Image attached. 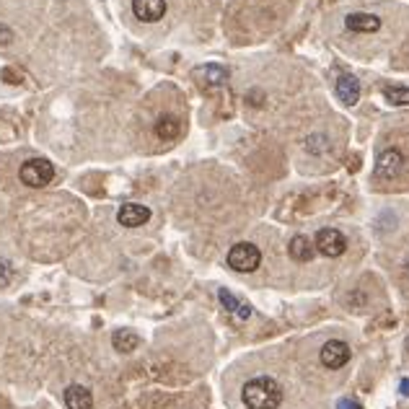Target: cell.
Instances as JSON below:
<instances>
[{"label": "cell", "mask_w": 409, "mask_h": 409, "mask_svg": "<svg viewBox=\"0 0 409 409\" xmlns=\"http://www.w3.org/2000/svg\"><path fill=\"white\" fill-rule=\"evenodd\" d=\"M241 396H244V404L249 409H277L282 404L280 383L270 376H257V378L246 381Z\"/></svg>", "instance_id": "obj_1"}, {"label": "cell", "mask_w": 409, "mask_h": 409, "mask_svg": "<svg viewBox=\"0 0 409 409\" xmlns=\"http://www.w3.org/2000/svg\"><path fill=\"white\" fill-rule=\"evenodd\" d=\"M18 179L31 189H42L55 179V166L47 158H29L18 171Z\"/></svg>", "instance_id": "obj_2"}, {"label": "cell", "mask_w": 409, "mask_h": 409, "mask_svg": "<svg viewBox=\"0 0 409 409\" xmlns=\"http://www.w3.org/2000/svg\"><path fill=\"white\" fill-rule=\"evenodd\" d=\"M262 265V252L257 246L249 244V241H241V244L230 246L228 252V267L236 270V272H254Z\"/></svg>", "instance_id": "obj_3"}, {"label": "cell", "mask_w": 409, "mask_h": 409, "mask_svg": "<svg viewBox=\"0 0 409 409\" xmlns=\"http://www.w3.org/2000/svg\"><path fill=\"white\" fill-rule=\"evenodd\" d=\"M316 252H322L324 257H342L347 252V238L342 230L337 228H322L316 233Z\"/></svg>", "instance_id": "obj_4"}, {"label": "cell", "mask_w": 409, "mask_h": 409, "mask_svg": "<svg viewBox=\"0 0 409 409\" xmlns=\"http://www.w3.org/2000/svg\"><path fill=\"white\" fill-rule=\"evenodd\" d=\"M350 345L347 342H342V339H329L326 345L322 347V352H319V358H322V366L329 368V371H339V368H345L347 363H350Z\"/></svg>", "instance_id": "obj_5"}, {"label": "cell", "mask_w": 409, "mask_h": 409, "mask_svg": "<svg viewBox=\"0 0 409 409\" xmlns=\"http://www.w3.org/2000/svg\"><path fill=\"white\" fill-rule=\"evenodd\" d=\"M194 80L200 83V88L205 91H213V88H221L225 80H228V70L218 63H205L200 68H194Z\"/></svg>", "instance_id": "obj_6"}, {"label": "cell", "mask_w": 409, "mask_h": 409, "mask_svg": "<svg viewBox=\"0 0 409 409\" xmlns=\"http://www.w3.org/2000/svg\"><path fill=\"white\" fill-rule=\"evenodd\" d=\"M404 169V153L399 148H386L376 158V176L378 179H394Z\"/></svg>", "instance_id": "obj_7"}, {"label": "cell", "mask_w": 409, "mask_h": 409, "mask_svg": "<svg viewBox=\"0 0 409 409\" xmlns=\"http://www.w3.org/2000/svg\"><path fill=\"white\" fill-rule=\"evenodd\" d=\"M383 26L381 16L376 14H363V11H355V14L345 16V29L350 34H373Z\"/></svg>", "instance_id": "obj_8"}, {"label": "cell", "mask_w": 409, "mask_h": 409, "mask_svg": "<svg viewBox=\"0 0 409 409\" xmlns=\"http://www.w3.org/2000/svg\"><path fill=\"white\" fill-rule=\"evenodd\" d=\"M117 221H119V225H124V228L145 225V223L151 221V208L137 205V202H124L122 208H119V213H117Z\"/></svg>", "instance_id": "obj_9"}, {"label": "cell", "mask_w": 409, "mask_h": 409, "mask_svg": "<svg viewBox=\"0 0 409 409\" xmlns=\"http://www.w3.org/2000/svg\"><path fill=\"white\" fill-rule=\"evenodd\" d=\"M132 14L137 21L156 23L166 16V0H132Z\"/></svg>", "instance_id": "obj_10"}, {"label": "cell", "mask_w": 409, "mask_h": 409, "mask_svg": "<svg viewBox=\"0 0 409 409\" xmlns=\"http://www.w3.org/2000/svg\"><path fill=\"white\" fill-rule=\"evenodd\" d=\"M218 298H221L223 309L228 311L233 319H238V322H249V319H252V314H254L252 306H249V303H244L241 298H236L228 287H221V290H218Z\"/></svg>", "instance_id": "obj_11"}, {"label": "cell", "mask_w": 409, "mask_h": 409, "mask_svg": "<svg viewBox=\"0 0 409 409\" xmlns=\"http://www.w3.org/2000/svg\"><path fill=\"white\" fill-rule=\"evenodd\" d=\"M334 91H337L339 101H342L345 107H355L360 101V80L355 78V75H350V73H345V75H339L337 78Z\"/></svg>", "instance_id": "obj_12"}, {"label": "cell", "mask_w": 409, "mask_h": 409, "mask_svg": "<svg viewBox=\"0 0 409 409\" xmlns=\"http://www.w3.org/2000/svg\"><path fill=\"white\" fill-rule=\"evenodd\" d=\"M65 407L68 409H91L94 407V394H91L86 386L73 383V386L65 388Z\"/></svg>", "instance_id": "obj_13"}, {"label": "cell", "mask_w": 409, "mask_h": 409, "mask_svg": "<svg viewBox=\"0 0 409 409\" xmlns=\"http://www.w3.org/2000/svg\"><path fill=\"white\" fill-rule=\"evenodd\" d=\"M181 132V122L179 117L174 115H164L161 119L156 122V135L161 137V140H176Z\"/></svg>", "instance_id": "obj_14"}, {"label": "cell", "mask_w": 409, "mask_h": 409, "mask_svg": "<svg viewBox=\"0 0 409 409\" xmlns=\"http://www.w3.org/2000/svg\"><path fill=\"white\" fill-rule=\"evenodd\" d=\"M287 252H290V257H293L295 262H311L316 246L311 244L306 236H295L293 241H290V246H287Z\"/></svg>", "instance_id": "obj_15"}, {"label": "cell", "mask_w": 409, "mask_h": 409, "mask_svg": "<svg viewBox=\"0 0 409 409\" xmlns=\"http://www.w3.org/2000/svg\"><path fill=\"white\" fill-rule=\"evenodd\" d=\"M112 345H115V350H119V352H132V350H137V345H140V337H137L132 329H117L115 337H112Z\"/></svg>", "instance_id": "obj_16"}, {"label": "cell", "mask_w": 409, "mask_h": 409, "mask_svg": "<svg viewBox=\"0 0 409 409\" xmlns=\"http://www.w3.org/2000/svg\"><path fill=\"white\" fill-rule=\"evenodd\" d=\"M383 96L391 107H409V86H388Z\"/></svg>", "instance_id": "obj_17"}, {"label": "cell", "mask_w": 409, "mask_h": 409, "mask_svg": "<svg viewBox=\"0 0 409 409\" xmlns=\"http://www.w3.org/2000/svg\"><path fill=\"white\" fill-rule=\"evenodd\" d=\"M329 148H331L329 137L322 135V132H316V135H311L309 140H306V151H309L311 156H324Z\"/></svg>", "instance_id": "obj_18"}, {"label": "cell", "mask_w": 409, "mask_h": 409, "mask_svg": "<svg viewBox=\"0 0 409 409\" xmlns=\"http://www.w3.org/2000/svg\"><path fill=\"white\" fill-rule=\"evenodd\" d=\"M14 265L8 262V259H0V287H6L14 282Z\"/></svg>", "instance_id": "obj_19"}, {"label": "cell", "mask_w": 409, "mask_h": 409, "mask_svg": "<svg viewBox=\"0 0 409 409\" xmlns=\"http://www.w3.org/2000/svg\"><path fill=\"white\" fill-rule=\"evenodd\" d=\"M0 78L6 80V83H21L23 70H18V68H3V70H0Z\"/></svg>", "instance_id": "obj_20"}, {"label": "cell", "mask_w": 409, "mask_h": 409, "mask_svg": "<svg viewBox=\"0 0 409 409\" xmlns=\"http://www.w3.org/2000/svg\"><path fill=\"white\" fill-rule=\"evenodd\" d=\"M14 42V31H11V26H6V23H0V47H6V44Z\"/></svg>", "instance_id": "obj_21"}, {"label": "cell", "mask_w": 409, "mask_h": 409, "mask_svg": "<svg viewBox=\"0 0 409 409\" xmlns=\"http://www.w3.org/2000/svg\"><path fill=\"white\" fill-rule=\"evenodd\" d=\"M337 409H363V407H360L358 402H352V399H339Z\"/></svg>", "instance_id": "obj_22"}, {"label": "cell", "mask_w": 409, "mask_h": 409, "mask_svg": "<svg viewBox=\"0 0 409 409\" xmlns=\"http://www.w3.org/2000/svg\"><path fill=\"white\" fill-rule=\"evenodd\" d=\"M399 391H402V396H409V378L399 381Z\"/></svg>", "instance_id": "obj_23"}, {"label": "cell", "mask_w": 409, "mask_h": 409, "mask_svg": "<svg viewBox=\"0 0 409 409\" xmlns=\"http://www.w3.org/2000/svg\"><path fill=\"white\" fill-rule=\"evenodd\" d=\"M404 272H407V277H409V259H407V265H404Z\"/></svg>", "instance_id": "obj_24"}, {"label": "cell", "mask_w": 409, "mask_h": 409, "mask_svg": "<svg viewBox=\"0 0 409 409\" xmlns=\"http://www.w3.org/2000/svg\"><path fill=\"white\" fill-rule=\"evenodd\" d=\"M407 350H409V339H407Z\"/></svg>", "instance_id": "obj_25"}]
</instances>
